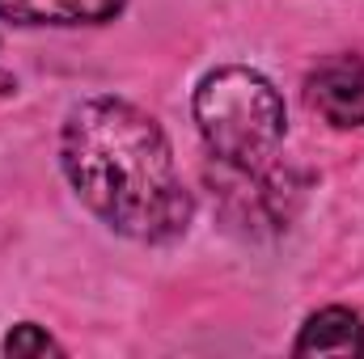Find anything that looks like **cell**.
Wrapping results in <instances>:
<instances>
[{"label": "cell", "instance_id": "5b68a950", "mask_svg": "<svg viewBox=\"0 0 364 359\" xmlns=\"http://www.w3.org/2000/svg\"><path fill=\"white\" fill-rule=\"evenodd\" d=\"M119 9L123 0H0V17L17 26H97Z\"/></svg>", "mask_w": 364, "mask_h": 359}, {"label": "cell", "instance_id": "8992f818", "mask_svg": "<svg viewBox=\"0 0 364 359\" xmlns=\"http://www.w3.org/2000/svg\"><path fill=\"white\" fill-rule=\"evenodd\" d=\"M4 355H64V347H60L47 330H38L34 321H21V326L9 330Z\"/></svg>", "mask_w": 364, "mask_h": 359}, {"label": "cell", "instance_id": "277c9868", "mask_svg": "<svg viewBox=\"0 0 364 359\" xmlns=\"http://www.w3.org/2000/svg\"><path fill=\"white\" fill-rule=\"evenodd\" d=\"M296 355H364V321L360 313L343 309V304H331L322 313H314L296 343H292Z\"/></svg>", "mask_w": 364, "mask_h": 359}, {"label": "cell", "instance_id": "3957f363", "mask_svg": "<svg viewBox=\"0 0 364 359\" xmlns=\"http://www.w3.org/2000/svg\"><path fill=\"white\" fill-rule=\"evenodd\" d=\"M305 101L339 131H364V60L331 55L305 77Z\"/></svg>", "mask_w": 364, "mask_h": 359}, {"label": "cell", "instance_id": "7a4b0ae2", "mask_svg": "<svg viewBox=\"0 0 364 359\" xmlns=\"http://www.w3.org/2000/svg\"><path fill=\"white\" fill-rule=\"evenodd\" d=\"M195 123L216 161L259 170L284 144L288 114L275 85L255 68H216L195 89Z\"/></svg>", "mask_w": 364, "mask_h": 359}, {"label": "cell", "instance_id": "6da1fadb", "mask_svg": "<svg viewBox=\"0 0 364 359\" xmlns=\"http://www.w3.org/2000/svg\"><path fill=\"white\" fill-rule=\"evenodd\" d=\"M60 161L77 199L132 241H174L191 224V190L182 186L166 131L153 114L123 97H85L60 131Z\"/></svg>", "mask_w": 364, "mask_h": 359}]
</instances>
